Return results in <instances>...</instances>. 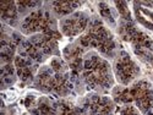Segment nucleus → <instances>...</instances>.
Listing matches in <instances>:
<instances>
[{
	"label": "nucleus",
	"mask_w": 153,
	"mask_h": 115,
	"mask_svg": "<svg viewBox=\"0 0 153 115\" xmlns=\"http://www.w3.org/2000/svg\"><path fill=\"white\" fill-rule=\"evenodd\" d=\"M109 65L98 58H92L90 61H86V77L88 82L96 83H111V79H109Z\"/></svg>",
	"instance_id": "nucleus-1"
},
{
	"label": "nucleus",
	"mask_w": 153,
	"mask_h": 115,
	"mask_svg": "<svg viewBox=\"0 0 153 115\" xmlns=\"http://www.w3.org/2000/svg\"><path fill=\"white\" fill-rule=\"evenodd\" d=\"M136 71H137V69L135 66V64L126 55L124 58H121L117 64V72L119 73V79L124 83L130 82L135 77Z\"/></svg>",
	"instance_id": "nucleus-2"
},
{
	"label": "nucleus",
	"mask_w": 153,
	"mask_h": 115,
	"mask_svg": "<svg viewBox=\"0 0 153 115\" xmlns=\"http://www.w3.org/2000/svg\"><path fill=\"white\" fill-rule=\"evenodd\" d=\"M85 24H86V19H80V15H76L64 22L62 31L65 34H76L83 30Z\"/></svg>",
	"instance_id": "nucleus-3"
},
{
	"label": "nucleus",
	"mask_w": 153,
	"mask_h": 115,
	"mask_svg": "<svg viewBox=\"0 0 153 115\" xmlns=\"http://www.w3.org/2000/svg\"><path fill=\"white\" fill-rule=\"evenodd\" d=\"M111 103L108 102L107 99H97L94 104L91 107L92 111L94 115H108L111 111Z\"/></svg>",
	"instance_id": "nucleus-4"
},
{
	"label": "nucleus",
	"mask_w": 153,
	"mask_h": 115,
	"mask_svg": "<svg viewBox=\"0 0 153 115\" xmlns=\"http://www.w3.org/2000/svg\"><path fill=\"white\" fill-rule=\"evenodd\" d=\"M123 115H138V113L132 107H127L123 110Z\"/></svg>",
	"instance_id": "nucleus-5"
}]
</instances>
